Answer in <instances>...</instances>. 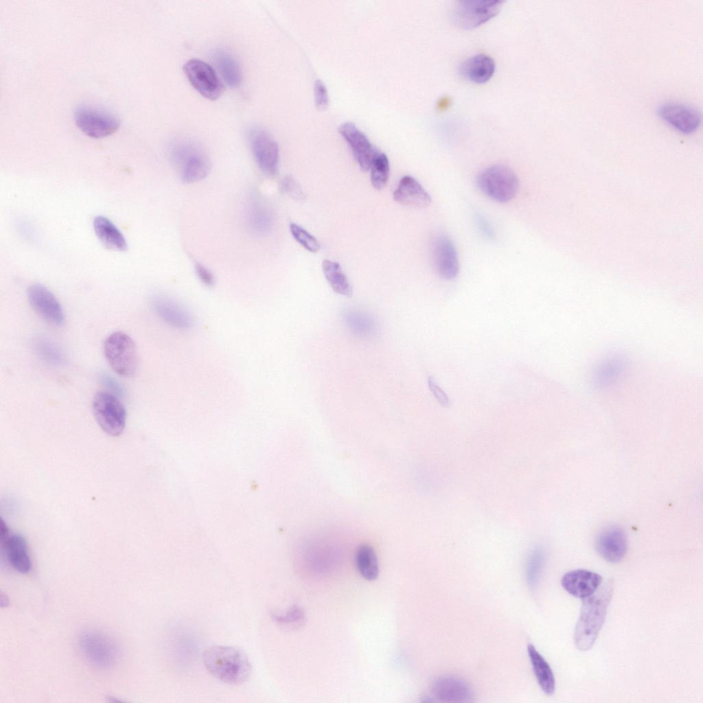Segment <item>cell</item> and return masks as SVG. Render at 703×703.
<instances>
[{
  "label": "cell",
  "mask_w": 703,
  "mask_h": 703,
  "mask_svg": "<svg viewBox=\"0 0 703 703\" xmlns=\"http://www.w3.org/2000/svg\"><path fill=\"white\" fill-rule=\"evenodd\" d=\"M195 273L200 281L207 287H211L215 284V278L210 270L200 263H196Z\"/></svg>",
  "instance_id": "836d02e7"
},
{
  "label": "cell",
  "mask_w": 703,
  "mask_h": 703,
  "mask_svg": "<svg viewBox=\"0 0 703 703\" xmlns=\"http://www.w3.org/2000/svg\"><path fill=\"white\" fill-rule=\"evenodd\" d=\"M78 647L82 656L92 666L109 669L117 662L119 649L115 641L106 634L94 630L82 633Z\"/></svg>",
  "instance_id": "8992f818"
},
{
  "label": "cell",
  "mask_w": 703,
  "mask_h": 703,
  "mask_svg": "<svg viewBox=\"0 0 703 703\" xmlns=\"http://www.w3.org/2000/svg\"><path fill=\"white\" fill-rule=\"evenodd\" d=\"M612 594L613 584L608 580L592 595L583 599L574 631V642L579 650L588 651L594 645L604 623Z\"/></svg>",
  "instance_id": "6da1fadb"
},
{
  "label": "cell",
  "mask_w": 703,
  "mask_h": 703,
  "mask_svg": "<svg viewBox=\"0 0 703 703\" xmlns=\"http://www.w3.org/2000/svg\"><path fill=\"white\" fill-rule=\"evenodd\" d=\"M183 72L192 86L204 97L215 100L222 95L223 86L214 69L207 62L190 59L183 65Z\"/></svg>",
  "instance_id": "8fae6325"
},
{
  "label": "cell",
  "mask_w": 703,
  "mask_h": 703,
  "mask_svg": "<svg viewBox=\"0 0 703 703\" xmlns=\"http://www.w3.org/2000/svg\"><path fill=\"white\" fill-rule=\"evenodd\" d=\"M339 132L348 143L360 169L364 172L369 171L373 160L381 151L351 122L342 124L339 126Z\"/></svg>",
  "instance_id": "9a60e30c"
},
{
  "label": "cell",
  "mask_w": 703,
  "mask_h": 703,
  "mask_svg": "<svg viewBox=\"0 0 703 703\" xmlns=\"http://www.w3.org/2000/svg\"><path fill=\"white\" fill-rule=\"evenodd\" d=\"M78 128L91 138H102L114 133L119 127V119L112 113L91 105H80L73 112Z\"/></svg>",
  "instance_id": "ba28073f"
},
{
  "label": "cell",
  "mask_w": 703,
  "mask_h": 703,
  "mask_svg": "<svg viewBox=\"0 0 703 703\" xmlns=\"http://www.w3.org/2000/svg\"><path fill=\"white\" fill-rule=\"evenodd\" d=\"M434 695L442 702H469L472 692L463 680L452 677L437 679L433 687Z\"/></svg>",
  "instance_id": "603a6c76"
},
{
  "label": "cell",
  "mask_w": 703,
  "mask_h": 703,
  "mask_svg": "<svg viewBox=\"0 0 703 703\" xmlns=\"http://www.w3.org/2000/svg\"><path fill=\"white\" fill-rule=\"evenodd\" d=\"M322 268L327 281L335 292L347 297L352 296V288L339 263L324 260Z\"/></svg>",
  "instance_id": "4316f807"
},
{
  "label": "cell",
  "mask_w": 703,
  "mask_h": 703,
  "mask_svg": "<svg viewBox=\"0 0 703 703\" xmlns=\"http://www.w3.org/2000/svg\"><path fill=\"white\" fill-rule=\"evenodd\" d=\"M207 671L217 680L231 685L246 682L251 673V664L246 654L235 646L216 645L202 653Z\"/></svg>",
  "instance_id": "7a4b0ae2"
},
{
  "label": "cell",
  "mask_w": 703,
  "mask_h": 703,
  "mask_svg": "<svg viewBox=\"0 0 703 703\" xmlns=\"http://www.w3.org/2000/svg\"><path fill=\"white\" fill-rule=\"evenodd\" d=\"M544 561V555L542 549L536 547L531 551L527 562V579L529 586H533L537 582Z\"/></svg>",
  "instance_id": "1f68e13d"
},
{
  "label": "cell",
  "mask_w": 703,
  "mask_h": 703,
  "mask_svg": "<svg viewBox=\"0 0 703 703\" xmlns=\"http://www.w3.org/2000/svg\"><path fill=\"white\" fill-rule=\"evenodd\" d=\"M314 95L316 106L320 108H325L328 104V95L323 82L317 79L314 83Z\"/></svg>",
  "instance_id": "e575fe53"
},
{
  "label": "cell",
  "mask_w": 703,
  "mask_h": 703,
  "mask_svg": "<svg viewBox=\"0 0 703 703\" xmlns=\"http://www.w3.org/2000/svg\"><path fill=\"white\" fill-rule=\"evenodd\" d=\"M94 417L104 432L117 437L125 428L126 410L118 397L107 391H98L92 401Z\"/></svg>",
  "instance_id": "52a82bcc"
},
{
  "label": "cell",
  "mask_w": 703,
  "mask_h": 703,
  "mask_svg": "<svg viewBox=\"0 0 703 703\" xmlns=\"http://www.w3.org/2000/svg\"><path fill=\"white\" fill-rule=\"evenodd\" d=\"M496 69L494 59L485 54H478L466 59L460 66V74L469 81L483 84L493 76Z\"/></svg>",
  "instance_id": "7402d4cb"
},
{
  "label": "cell",
  "mask_w": 703,
  "mask_h": 703,
  "mask_svg": "<svg viewBox=\"0 0 703 703\" xmlns=\"http://www.w3.org/2000/svg\"><path fill=\"white\" fill-rule=\"evenodd\" d=\"M393 200L402 205L424 207L430 203L431 197L415 178L404 176L393 192Z\"/></svg>",
  "instance_id": "44dd1931"
},
{
  "label": "cell",
  "mask_w": 703,
  "mask_h": 703,
  "mask_svg": "<svg viewBox=\"0 0 703 703\" xmlns=\"http://www.w3.org/2000/svg\"><path fill=\"white\" fill-rule=\"evenodd\" d=\"M428 384L430 391L433 393L438 402L443 406H448L450 405V400L448 395L438 386L433 378H428Z\"/></svg>",
  "instance_id": "d590c367"
},
{
  "label": "cell",
  "mask_w": 703,
  "mask_h": 703,
  "mask_svg": "<svg viewBox=\"0 0 703 703\" xmlns=\"http://www.w3.org/2000/svg\"><path fill=\"white\" fill-rule=\"evenodd\" d=\"M527 652L540 688L546 695H553L555 691V680L549 664L533 645H528Z\"/></svg>",
  "instance_id": "d4e9b609"
},
{
  "label": "cell",
  "mask_w": 703,
  "mask_h": 703,
  "mask_svg": "<svg viewBox=\"0 0 703 703\" xmlns=\"http://www.w3.org/2000/svg\"><path fill=\"white\" fill-rule=\"evenodd\" d=\"M282 189L287 194L292 196H301V192L295 181L290 177L284 178L282 183Z\"/></svg>",
  "instance_id": "f35d334b"
},
{
  "label": "cell",
  "mask_w": 703,
  "mask_h": 703,
  "mask_svg": "<svg viewBox=\"0 0 703 703\" xmlns=\"http://www.w3.org/2000/svg\"><path fill=\"white\" fill-rule=\"evenodd\" d=\"M303 613L298 608H293L285 614H273V619L281 623H288L292 621H296L302 618Z\"/></svg>",
  "instance_id": "8d00e7d4"
},
{
  "label": "cell",
  "mask_w": 703,
  "mask_h": 703,
  "mask_svg": "<svg viewBox=\"0 0 703 703\" xmlns=\"http://www.w3.org/2000/svg\"><path fill=\"white\" fill-rule=\"evenodd\" d=\"M355 562L360 575L367 580H375L379 574V566L376 554L371 546L367 544L360 546L356 553Z\"/></svg>",
  "instance_id": "f1b7e54d"
},
{
  "label": "cell",
  "mask_w": 703,
  "mask_h": 703,
  "mask_svg": "<svg viewBox=\"0 0 703 703\" xmlns=\"http://www.w3.org/2000/svg\"><path fill=\"white\" fill-rule=\"evenodd\" d=\"M151 307L157 316L176 330H187L194 325L192 312L172 297L157 295L151 299Z\"/></svg>",
  "instance_id": "7c38bea8"
},
{
  "label": "cell",
  "mask_w": 703,
  "mask_h": 703,
  "mask_svg": "<svg viewBox=\"0 0 703 703\" xmlns=\"http://www.w3.org/2000/svg\"><path fill=\"white\" fill-rule=\"evenodd\" d=\"M657 111L664 120L685 134L694 132L701 123L700 111L695 106L685 103L665 102L658 105Z\"/></svg>",
  "instance_id": "4fadbf2b"
},
{
  "label": "cell",
  "mask_w": 703,
  "mask_h": 703,
  "mask_svg": "<svg viewBox=\"0 0 703 703\" xmlns=\"http://www.w3.org/2000/svg\"><path fill=\"white\" fill-rule=\"evenodd\" d=\"M93 229L100 241L108 249L124 251L127 242L117 227L107 218L97 216L93 220Z\"/></svg>",
  "instance_id": "cb8c5ba5"
},
{
  "label": "cell",
  "mask_w": 703,
  "mask_h": 703,
  "mask_svg": "<svg viewBox=\"0 0 703 703\" xmlns=\"http://www.w3.org/2000/svg\"><path fill=\"white\" fill-rule=\"evenodd\" d=\"M34 350L45 362L51 365H60L64 361V356L56 343L45 336H38L33 341Z\"/></svg>",
  "instance_id": "f546056e"
},
{
  "label": "cell",
  "mask_w": 703,
  "mask_h": 703,
  "mask_svg": "<svg viewBox=\"0 0 703 703\" xmlns=\"http://www.w3.org/2000/svg\"><path fill=\"white\" fill-rule=\"evenodd\" d=\"M30 305L43 320L56 326L62 325L65 315L62 307L54 295L40 284L30 286L27 290Z\"/></svg>",
  "instance_id": "5bb4252c"
},
{
  "label": "cell",
  "mask_w": 703,
  "mask_h": 703,
  "mask_svg": "<svg viewBox=\"0 0 703 703\" xmlns=\"http://www.w3.org/2000/svg\"><path fill=\"white\" fill-rule=\"evenodd\" d=\"M290 231L295 240L306 250L316 253L320 250L321 244L317 239L295 223L290 224Z\"/></svg>",
  "instance_id": "d6a6232c"
},
{
  "label": "cell",
  "mask_w": 703,
  "mask_h": 703,
  "mask_svg": "<svg viewBox=\"0 0 703 703\" xmlns=\"http://www.w3.org/2000/svg\"><path fill=\"white\" fill-rule=\"evenodd\" d=\"M170 159L185 183L200 181L210 172L211 163L205 151L190 141L174 142L170 147Z\"/></svg>",
  "instance_id": "3957f363"
},
{
  "label": "cell",
  "mask_w": 703,
  "mask_h": 703,
  "mask_svg": "<svg viewBox=\"0 0 703 703\" xmlns=\"http://www.w3.org/2000/svg\"><path fill=\"white\" fill-rule=\"evenodd\" d=\"M249 139L258 168L266 175H275L279 161V146L275 139L268 132L261 128L252 129Z\"/></svg>",
  "instance_id": "30bf717a"
},
{
  "label": "cell",
  "mask_w": 703,
  "mask_h": 703,
  "mask_svg": "<svg viewBox=\"0 0 703 703\" xmlns=\"http://www.w3.org/2000/svg\"><path fill=\"white\" fill-rule=\"evenodd\" d=\"M476 183L485 195L499 203L513 199L519 188L515 172L503 165H494L483 170L479 174Z\"/></svg>",
  "instance_id": "5b68a950"
},
{
  "label": "cell",
  "mask_w": 703,
  "mask_h": 703,
  "mask_svg": "<svg viewBox=\"0 0 703 703\" xmlns=\"http://www.w3.org/2000/svg\"><path fill=\"white\" fill-rule=\"evenodd\" d=\"M627 548V538L623 530L619 526L612 525L603 529L596 540L598 553L607 562L617 563L625 556Z\"/></svg>",
  "instance_id": "d6986e66"
},
{
  "label": "cell",
  "mask_w": 703,
  "mask_h": 703,
  "mask_svg": "<svg viewBox=\"0 0 703 703\" xmlns=\"http://www.w3.org/2000/svg\"><path fill=\"white\" fill-rule=\"evenodd\" d=\"M432 257L435 268L443 279H454L459 271L457 249L452 241L446 235H437L432 244Z\"/></svg>",
  "instance_id": "e0dca14e"
},
{
  "label": "cell",
  "mask_w": 703,
  "mask_h": 703,
  "mask_svg": "<svg viewBox=\"0 0 703 703\" xmlns=\"http://www.w3.org/2000/svg\"><path fill=\"white\" fill-rule=\"evenodd\" d=\"M370 179L372 186L380 190L388 183L390 174V166L387 155L380 152L373 160L370 168Z\"/></svg>",
  "instance_id": "4dcf8cb0"
},
{
  "label": "cell",
  "mask_w": 703,
  "mask_h": 703,
  "mask_svg": "<svg viewBox=\"0 0 703 703\" xmlns=\"http://www.w3.org/2000/svg\"><path fill=\"white\" fill-rule=\"evenodd\" d=\"M244 222L250 232L257 236L269 233L273 227V212L259 196L252 194L244 207Z\"/></svg>",
  "instance_id": "ac0fdd59"
},
{
  "label": "cell",
  "mask_w": 703,
  "mask_h": 703,
  "mask_svg": "<svg viewBox=\"0 0 703 703\" xmlns=\"http://www.w3.org/2000/svg\"><path fill=\"white\" fill-rule=\"evenodd\" d=\"M504 1L498 0H466L457 1L452 11L454 24L463 30L479 27L494 17Z\"/></svg>",
  "instance_id": "9c48e42d"
},
{
  "label": "cell",
  "mask_w": 703,
  "mask_h": 703,
  "mask_svg": "<svg viewBox=\"0 0 703 703\" xmlns=\"http://www.w3.org/2000/svg\"><path fill=\"white\" fill-rule=\"evenodd\" d=\"M103 384L111 390V393L115 395H122L123 393V389L120 384L115 380L113 378L104 375L102 377Z\"/></svg>",
  "instance_id": "74e56055"
},
{
  "label": "cell",
  "mask_w": 703,
  "mask_h": 703,
  "mask_svg": "<svg viewBox=\"0 0 703 703\" xmlns=\"http://www.w3.org/2000/svg\"><path fill=\"white\" fill-rule=\"evenodd\" d=\"M602 576L597 573L586 569H575L562 576L561 584L570 595L585 599L597 591L602 584Z\"/></svg>",
  "instance_id": "ffe728a7"
},
{
  "label": "cell",
  "mask_w": 703,
  "mask_h": 703,
  "mask_svg": "<svg viewBox=\"0 0 703 703\" xmlns=\"http://www.w3.org/2000/svg\"><path fill=\"white\" fill-rule=\"evenodd\" d=\"M0 538L1 547L10 566L21 573H29L32 561L25 538L20 534L10 533L3 520Z\"/></svg>",
  "instance_id": "2e32d148"
},
{
  "label": "cell",
  "mask_w": 703,
  "mask_h": 703,
  "mask_svg": "<svg viewBox=\"0 0 703 703\" xmlns=\"http://www.w3.org/2000/svg\"><path fill=\"white\" fill-rule=\"evenodd\" d=\"M214 60L224 82L231 87H238L242 80V72L238 61L224 50H218L214 54Z\"/></svg>",
  "instance_id": "83f0119b"
},
{
  "label": "cell",
  "mask_w": 703,
  "mask_h": 703,
  "mask_svg": "<svg viewBox=\"0 0 703 703\" xmlns=\"http://www.w3.org/2000/svg\"><path fill=\"white\" fill-rule=\"evenodd\" d=\"M104 354L112 369L119 376L132 378L139 365L137 350L133 339L123 332L110 334L104 343Z\"/></svg>",
  "instance_id": "277c9868"
},
{
  "label": "cell",
  "mask_w": 703,
  "mask_h": 703,
  "mask_svg": "<svg viewBox=\"0 0 703 703\" xmlns=\"http://www.w3.org/2000/svg\"><path fill=\"white\" fill-rule=\"evenodd\" d=\"M343 319L349 330L358 336L369 338L377 332L376 321L368 312L347 309L343 312Z\"/></svg>",
  "instance_id": "484cf974"
}]
</instances>
